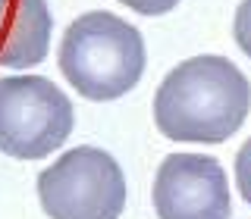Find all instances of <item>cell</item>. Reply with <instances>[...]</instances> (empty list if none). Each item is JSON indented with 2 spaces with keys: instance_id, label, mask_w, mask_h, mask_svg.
<instances>
[{
  "instance_id": "6da1fadb",
  "label": "cell",
  "mask_w": 251,
  "mask_h": 219,
  "mask_svg": "<svg viewBox=\"0 0 251 219\" xmlns=\"http://www.w3.org/2000/svg\"><path fill=\"white\" fill-rule=\"evenodd\" d=\"M151 110L163 138L223 144L251 113V82L232 60L198 53L163 75Z\"/></svg>"
},
{
  "instance_id": "7a4b0ae2",
  "label": "cell",
  "mask_w": 251,
  "mask_h": 219,
  "mask_svg": "<svg viewBox=\"0 0 251 219\" xmlns=\"http://www.w3.org/2000/svg\"><path fill=\"white\" fill-rule=\"evenodd\" d=\"M60 72L85 100L107 104L129 94L145 75L148 47L123 16L88 10L69 22L57 50Z\"/></svg>"
},
{
  "instance_id": "3957f363",
  "label": "cell",
  "mask_w": 251,
  "mask_h": 219,
  "mask_svg": "<svg viewBox=\"0 0 251 219\" xmlns=\"http://www.w3.org/2000/svg\"><path fill=\"white\" fill-rule=\"evenodd\" d=\"M129 197L126 172L104 147L82 144L38 172L47 219H120Z\"/></svg>"
},
{
  "instance_id": "277c9868",
  "label": "cell",
  "mask_w": 251,
  "mask_h": 219,
  "mask_svg": "<svg viewBox=\"0 0 251 219\" xmlns=\"http://www.w3.org/2000/svg\"><path fill=\"white\" fill-rule=\"evenodd\" d=\"M75 129L73 100L44 75L0 78V151L13 160H44Z\"/></svg>"
},
{
  "instance_id": "5b68a950",
  "label": "cell",
  "mask_w": 251,
  "mask_h": 219,
  "mask_svg": "<svg viewBox=\"0 0 251 219\" xmlns=\"http://www.w3.org/2000/svg\"><path fill=\"white\" fill-rule=\"evenodd\" d=\"M151 203L157 219H229L232 191L223 166L204 153H170L157 166Z\"/></svg>"
},
{
  "instance_id": "8992f818",
  "label": "cell",
  "mask_w": 251,
  "mask_h": 219,
  "mask_svg": "<svg viewBox=\"0 0 251 219\" xmlns=\"http://www.w3.org/2000/svg\"><path fill=\"white\" fill-rule=\"evenodd\" d=\"M53 13L47 0H0V66L28 69L47 60Z\"/></svg>"
},
{
  "instance_id": "52a82bcc",
  "label": "cell",
  "mask_w": 251,
  "mask_h": 219,
  "mask_svg": "<svg viewBox=\"0 0 251 219\" xmlns=\"http://www.w3.org/2000/svg\"><path fill=\"white\" fill-rule=\"evenodd\" d=\"M232 38H235V44H239V50L251 60V0H242V3L235 6Z\"/></svg>"
},
{
  "instance_id": "ba28073f",
  "label": "cell",
  "mask_w": 251,
  "mask_h": 219,
  "mask_svg": "<svg viewBox=\"0 0 251 219\" xmlns=\"http://www.w3.org/2000/svg\"><path fill=\"white\" fill-rule=\"evenodd\" d=\"M235 188H239L242 200L251 207V138L235 153Z\"/></svg>"
},
{
  "instance_id": "9c48e42d",
  "label": "cell",
  "mask_w": 251,
  "mask_h": 219,
  "mask_svg": "<svg viewBox=\"0 0 251 219\" xmlns=\"http://www.w3.org/2000/svg\"><path fill=\"white\" fill-rule=\"evenodd\" d=\"M120 3L138 16H167L179 6V0H120Z\"/></svg>"
}]
</instances>
